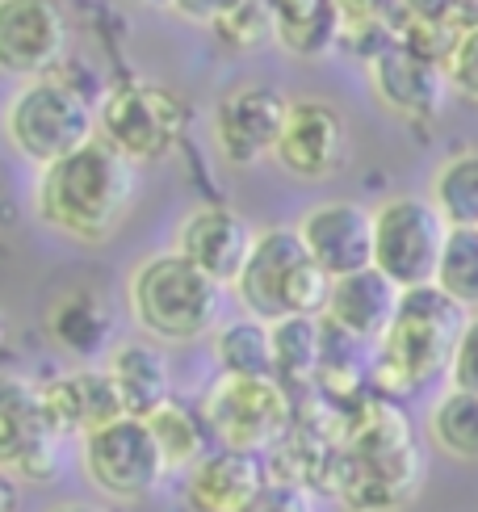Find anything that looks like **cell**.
Masks as SVG:
<instances>
[{
    "label": "cell",
    "instance_id": "obj_15",
    "mask_svg": "<svg viewBox=\"0 0 478 512\" xmlns=\"http://www.w3.org/2000/svg\"><path fill=\"white\" fill-rule=\"evenodd\" d=\"M294 231L302 248L311 252V261L332 282L361 269H374V210H365L361 202H349V198L315 202L311 210H302Z\"/></svg>",
    "mask_w": 478,
    "mask_h": 512
},
{
    "label": "cell",
    "instance_id": "obj_35",
    "mask_svg": "<svg viewBox=\"0 0 478 512\" xmlns=\"http://www.w3.org/2000/svg\"><path fill=\"white\" fill-rule=\"evenodd\" d=\"M47 512H105L101 504H89V500H63V504H51Z\"/></svg>",
    "mask_w": 478,
    "mask_h": 512
},
{
    "label": "cell",
    "instance_id": "obj_13",
    "mask_svg": "<svg viewBox=\"0 0 478 512\" xmlns=\"http://www.w3.org/2000/svg\"><path fill=\"white\" fill-rule=\"evenodd\" d=\"M72 47L63 0H0V68L13 76H51Z\"/></svg>",
    "mask_w": 478,
    "mask_h": 512
},
{
    "label": "cell",
    "instance_id": "obj_33",
    "mask_svg": "<svg viewBox=\"0 0 478 512\" xmlns=\"http://www.w3.org/2000/svg\"><path fill=\"white\" fill-rule=\"evenodd\" d=\"M252 512H315L311 504V492L307 487H294V483H269L265 496L252 504Z\"/></svg>",
    "mask_w": 478,
    "mask_h": 512
},
{
    "label": "cell",
    "instance_id": "obj_7",
    "mask_svg": "<svg viewBox=\"0 0 478 512\" xmlns=\"http://www.w3.org/2000/svg\"><path fill=\"white\" fill-rule=\"evenodd\" d=\"M206 429L219 450H244L269 458L281 441L290 437L298 408L286 382L277 378H231L219 374L202 395Z\"/></svg>",
    "mask_w": 478,
    "mask_h": 512
},
{
    "label": "cell",
    "instance_id": "obj_11",
    "mask_svg": "<svg viewBox=\"0 0 478 512\" xmlns=\"http://www.w3.org/2000/svg\"><path fill=\"white\" fill-rule=\"evenodd\" d=\"M63 437L42 403V387L9 374L0 387V471L21 487H47L63 475Z\"/></svg>",
    "mask_w": 478,
    "mask_h": 512
},
{
    "label": "cell",
    "instance_id": "obj_29",
    "mask_svg": "<svg viewBox=\"0 0 478 512\" xmlns=\"http://www.w3.org/2000/svg\"><path fill=\"white\" fill-rule=\"evenodd\" d=\"M437 290H445L462 311L478 315V231L453 227L437 269Z\"/></svg>",
    "mask_w": 478,
    "mask_h": 512
},
{
    "label": "cell",
    "instance_id": "obj_32",
    "mask_svg": "<svg viewBox=\"0 0 478 512\" xmlns=\"http://www.w3.org/2000/svg\"><path fill=\"white\" fill-rule=\"evenodd\" d=\"M449 387L478 395V315H470L462 328L458 353H453V366H449Z\"/></svg>",
    "mask_w": 478,
    "mask_h": 512
},
{
    "label": "cell",
    "instance_id": "obj_30",
    "mask_svg": "<svg viewBox=\"0 0 478 512\" xmlns=\"http://www.w3.org/2000/svg\"><path fill=\"white\" fill-rule=\"evenodd\" d=\"M210 34L219 38L223 51H231V55H252L260 47H269V42H277L269 0H239L235 9H227L214 21Z\"/></svg>",
    "mask_w": 478,
    "mask_h": 512
},
{
    "label": "cell",
    "instance_id": "obj_5",
    "mask_svg": "<svg viewBox=\"0 0 478 512\" xmlns=\"http://www.w3.org/2000/svg\"><path fill=\"white\" fill-rule=\"evenodd\" d=\"M328 294H332V277L311 261V252L302 248L294 227L256 231V248L235 282V298L244 315H256L265 324H277V319L290 315L323 319Z\"/></svg>",
    "mask_w": 478,
    "mask_h": 512
},
{
    "label": "cell",
    "instance_id": "obj_2",
    "mask_svg": "<svg viewBox=\"0 0 478 512\" xmlns=\"http://www.w3.org/2000/svg\"><path fill=\"white\" fill-rule=\"evenodd\" d=\"M139 194V168L93 139L76 156L42 168L34 181V215L76 244H105L126 223Z\"/></svg>",
    "mask_w": 478,
    "mask_h": 512
},
{
    "label": "cell",
    "instance_id": "obj_26",
    "mask_svg": "<svg viewBox=\"0 0 478 512\" xmlns=\"http://www.w3.org/2000/svg\"><path fill=\"white\" fill-rule=\"evenodd\" d=\"M323 319L315 315H290L273 324V361H277V382L286 387H315L319 366H323Z\"/></svg>",
    "mask_w": 478,
    "mask_h": 512
},
{
    "label": "cell",
    "instance_id": "obj_34",
    "mask_svg": "<svg viewBox=\"0 0 478 512\" xmlns=\"http://www.w3.org/2000/svg\"><path fill=\"white\" fill-rule=\"evenodd\" d=\"M239 0H168V9L177 13V17H185V21H193V26H214L227 9H235Z\"/></svg>",
    "mask_w": 478,
    "mask_h": 512
},
{
    "label": "cell",
    "instance_id": "obj_3",
    "mask_svg": "<svg viewBox=\"0 0 478 512\" xmlns=\"http://www.w3.org/2000/svg\"><path fill=\"white\" fill-rule=\"evenodd\" d=\"M466 319L470 311H462L437 286L403 290L395 324H390L374 353V395L399 403L403 395H416L420 387H428L432 378L441 374L449 378Z\"/></svg>",
    "mask_w": 478,
    "mask_h": 512
},
{
    "label": "cell",
    "instance_id": "obj_31",
    "mask_svg": "<svg viewBox=\"0 0 478 512\" xmlns=\"http://www.w3.org/2000/svg\"><path fill=\"white\" fill-rule=\"evenodd\" d=\"M445 76H449V89H458L462 97L478 101V26L453 47V55L445 63Z\"/></svg>",
    "mask_w": 478,
    "mask_h": 512
},
{
    "label": "cell",
    "instance_id": "obj_23",
    "mask_svg": "<svg viewBox=\"0 0 478 512\" xmlns=\"http://www.w3.org/2000/svg\"><path fill=\"white\" fill-rule=\"evenodd\" d=\"M277 47L298 59H319L340 47L336 0H269Z\"/></svg>",
    "mask_w": 478,
    "mask_h": 512
},
{
    "label": "cell",
    "instance_id": "obj_10",
    "mask_svg": "<svg viewBox=\"0 0 478 512\" xmlns=\"http://www.w3.org/2000/svg\"><path fill=\"white\" fill-rule=\"evenodd\" d=\"M80 471L114 504H139L147 496H156L160 483L172 475L151 424L139 416H122L114 424H105V429H97L93 437H84Z\"/></svg>",
    "mask_w": 478,
    "mask_h": 512
},
{
    "label": "cell",
    "instance_id": "obj_14",
    "mask_svg": "<svg viewBox=\"0 0 478 512\" xmlns=\"http://www.w3.org/2000/svg\"><path fill=\"white\" fill-rule=\"evenodd\" d=\"M353 156V135L344 122L340 105L302 97L290 105L286 135L277 143V164L298 181H328L336 177Z\"/></svg>",
    "mask_w": 478,
    "mask_h": 512
},
{
    "label": "cell",
    "instance_id": "obj_21",
    "mask_svg": "<svg viewBox=\"0 0 478 512\" xmlns=\"http://www.w3.org/2000/svg\"><path fill=\"white\" fill-rule=\"evenodd\" d=\"M42 328H47L51 345L59 353L76 357L80 366H93V361L114 349V307L110 298L93 286H68L51 298L47 315H42Z\"/></svg>",
    "mask_w": 478,
    "mask_h": 512
},
{
    "label": "cell",
    "instance_id": "obj_6",
    "mask_svg": "<svg viewBox=\"0 0 478 512\" xmlns=\"http://www.w3.org/2000/svg\"><path fill=\"white\" fill-rule=\"evenodd\" d=\"M5 139L42 173L97 139V105L63 76L26 80L5 105Z\"/></svg>",
    "mask_w": 478,
    "mask_h": 512
},
{
    "label": "cell",
    "instance_id": "obj_16",
    "mask_svg": "<svg viewBox=\"0 0 478 512\" xmlns=\"http://www.w3.org/2000/svg\"><path fill=\"white\" fill-rule=\"evenodd\" d=\"M365 80L382 110H390L407 126H428L441 114L445 89H449V76L441 63L416 55L411 47H403L399 38L390 42L386 51H378L374 59H365Z\"/></svg>",
    "mask_w": 478,
    "mask_h": 512
},
{
    "label": "cell",
    "instance_id": "obj_9",
    "mask_svg": "<svg viewBox=\"0 0 478 512\" xmlns=\"http://www.w3.org/2000/svg\"><path fill=\"white\" fill-rule=\"evenodd\" d=\"M449 223L437 206L416 194H395L374 206V269L399 290L437 286V269L449 244Z\"/></svg>",
    "mask_w": 478,
    "mask_h": 512
},
{
    "label": "cell",
    "instance_id": "obj_4",
    "mask_svg": "<svg viewBox=\"0 0 478 512\" xmlns=\"http://www.w3.org/2000/svg\"><path fill=\"white\" fill-rule=\"evenodd\" d=\"M126 311L156 345H193L219 332L223 286L189 265L177 248L151 252L126 277Z\"/></svg>",
    "mask_w": 478,
    "mask_h": 512
},
{
    "label": "cell",
    "instance_id": "obj_18",
    "mask_svg": "<svg viewBox=\"0 0 478 512\" xmlns=\"http://www.w3.org/2000/svg\"><path fill=\"white\" fill-rule=\"evenodd\" d=\"M273 483L269 458L244 450H214L185 475V508L189 512H252Z\"/></svg>",
    "mask_w": 478,
    "mask_h": 512
},
{
    "label": "cell",
    "instance_id": "obj_22",
    "mask_svg": "<svg viewBox=\"0 0 478 512\" xmlns=\"http://www.w3.org/2000/svg\"><path fill=\"white\" fill-rule=\"evenodd\" d=\"M105 374L114 378V387L122 395V408L126 416H156L164 403H172V366H168V353L164 345L147 336H135V340H118L105 357Z\"/></svg>",
    "mask_w": 478,
    "mask_h": 512
},
{
    "label": "cell",
    "instance_id": "obj_12",
    "mask_svg": "<svg viewBox=\"0 0 478 512\" xmlns=\"http://www.w3.org/2000/svg\"><path fill=\"white\" fill-rule=\"evenodd\" d=\"M290 97L273 84H231L214 105V147L235 168H252L277 156V143L290 122Z\"/></svg>",
    "mask_w": 478,
    "mask_h": 512
},
{
    "label": "cell",
    "instance_id": "obj_1",
    "mask_svg": "<svg viewBox=\"0 0 478 512\" xmlns=\"http://www.w3.org/2000/svg\"><path fill=\"white\" fill-rule=\"evenodd\" d=\"M424 454L411 420L386 395H365L344 412V445L328 492L344 512H395L420 492Z\"/></svg>",
    "mask_w": 478,
    "mask_h": 512
},
{
    "label": "cell",
    "instance_id": "obj_24",
    "mask_svg": "<svg viewBox=\"0 0 478 512\" xmlns=\"http://www.w3.org/2000/svg\"><path fill=\"white\" fill-rule=\"evenodd\" d=\"M214 361H219V374L231 378H277L273 324L256 315H239L219 324V332H214Z\"/></svg>",
    "mask_w": 478,
    "mask_h": 512
},
{
    "label": "cell",
    "instance_id": "obj_20",
    "mask_svg": "<svg viewBox=\"0 0 478 512\" xmlns=\"http://www.w3.org/2000/svg\"><path fill=\"white\" fill-rule=\"evenodd\" d=\"M403 303V290L390 282L382 269H361L349 277H336L328 294V311L323 324H332L336 332L361 340V345H382V336L390 332Z\"/></svg>",
    "mask_w": 478,
    "mask_h": 512
},
{
    "label": "cell",
    "instance_id": "obj_19",
    "mask_svg": "<svg viewBox=\"0 0 478 512\" xmlns=\"http://www.w3.org/2000/svg\"><path fill=\"white\" fill-rule=\"evenodd\" d=\"M38 387H42V403H47V412L63 437L84 441L97 429H105V424L126 416L122 395L114 387V378L105 374V366H76L68 374L38 382Z\"/></svg>",
    "mask_w": 478,
    "mask_h": 512
},
{
    "label": "cell",
    "instance_id": "obj_17",
    "mask_svg": "<svg viewBox=\"0 0 478 512\" xmlns=\"http://www.w3.org/2000/svg\"><path fill=\"white\" fill-rule=\"evenodd\" d=\"M172 248H177L189 265H198L206 277H214L223 290L227 286L235 290L239 273H244L248 256L256 248V231L235 206L206 202V206H193L181 219Z\"/></svg>",
    "mask_w": 478,
    "mask_h": 512
},
{
    "label": "cell",
    "instance_id": "obj_25",
    "mask_svg": "<svg viewBox=\"0 0 478 512\" xmlns=\"http://www.w3.org/2000/svg\"><path fill=\"white\" fill-rule=\"evenodd\" d=\"M147 424L160 441V454H164L172 475H189L193 466L214 450V437L206 429L202 408H189V403H181V399L164 403L156 416H147Z\"/></svg>",
    "mask_w": 478,
    "mask_h": 512
},
{
    "label": "cell",
    "instance_id": "obj_27",
    "mask_svg": "<svg viewBox=\"0 0 478 512\" xmlns=\"http://www.w3.org/2000/svg\"><path fill=\"white\" fill-rule=\"evenodd\" d=\"M428 202L449 227L478 231V147L449 156L428 181Z\"/></svg>",
    "mask_w": 478,
    "mask_h": 512
},
{
    "label": "cell",
    "instance_id": "obj_28",
    "mask_svg": "<svg viewBox=\"0 0 478 512\" xmlns=\"http://www.w3.org/2000/svg\"><path fill=\"white\" fill-rule=\"evenodd\" d=\"M428 437L445 458L478 466V395L449 387L428 408Z\"/></svg>",
    "mask_w": 478,
    "mask_h": 512
},
{
    "label": "cell",
    "instance_id": "obj_8",
    "mask_svg": "<svg viewBox=\"0 0 478 512\" xmlns=\"http://www.w3.org/2000/svg\"><path fill=\"white\" fill-rule=\"evenodd\" d=\"M189 126V105L181 93L156 80H122L97 105V139L130 164H156L177 152Z\"/></svg>",
    "mask_w": 478,
    "mask_h": 512
}]
</instances>
